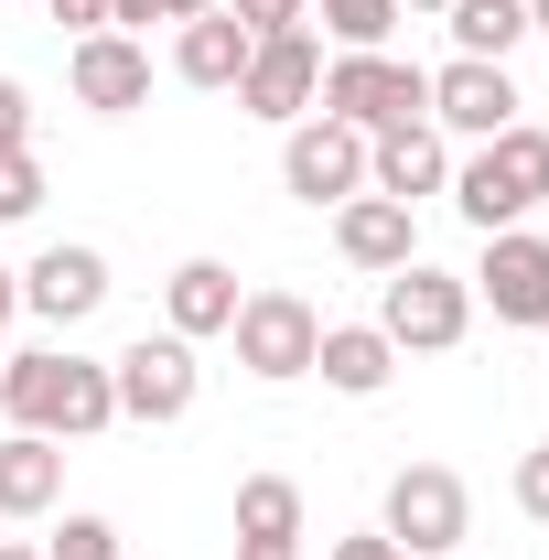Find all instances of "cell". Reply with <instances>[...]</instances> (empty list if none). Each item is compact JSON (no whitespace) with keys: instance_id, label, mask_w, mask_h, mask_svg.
<instances>
[{"instance_id":"1","label":"cell","mask_w":549,"mask_h":560,"mask_svg":"<svg viewBox=\"0 0 549 560\" xmlns=\"http://www.w3.org/2000/svg\"><path fill=\"white\" fill-rule=\"evenodd\" d=\"M0 410L11 431H44V442H86L119 420V388L97 355H66V346H33V355H0Z\"/></svg>"},{"instance_id":"2","label":"cell","mask_w":549,"mask_h":560,"mask_svg":"<svg viewBox=\"0 0 549 560\" xmlns=\"http://www.w3.org/2000/svg\"><path fill=\"white\" fill-rule=\"evenodd\" d=\"M453 206H464V226L475 237H495V226H517L528 206H549V130H495L475 140V162L453 173Z\"/></svg>"},{"instance_id":"3","label":"cell","mask_w":549,"mask_h":560,"mask_svg":"<svg viewBox=\"0 0 549 560\" xmlns=\"http://www.w3.org/2000/svg\"><path fill=\"white\" fill-rule=\"evenodd\" d=\"M464 324H475V280L431 270V259L388 270V291H377V335H388L399 355H442V346H464Z\"/></svg>"},{"instance_id":"4","label":"cell","mask_w":549,"mask_h":560,"mask_svg":"<svg viewBox=\"0 0 549 560\" xmlns=\"http://www.w3.org/2000/svg\"><path fill=\"white\" fill-rule=\"evenodd\" d=\"M313 108L377 140V130H399V119H431V75H420V66H399V55H335Z\"/></svg>"},{"instance_id":"5","label":"cell","mask_w":549,"mask_h":560,"mask_svg":"<svg viewBox=\"0 0 549 560\" xmlns=\"http://www.w3.org/2000/svg\"><path fill=\"white\" fill-rule=\"evenodd\" d=\"M464 528H475V495H464L453 464H399V475H388V539L410 560L464 550Z\"/></svg>"},{"instance_id":"6","label":"cell","mask_w":549,"mask_h":560,"mask_svg":"<svg viewBox=\"0 0 549 560\" xmlns=\"http://www.w3.org/2000/svg\"><path fill=\"white\" fill-rule=\"evenodd\" d=\"M226 335H237V366L280 388V377H313V346H324V313H313L302 291H248Z\"/></svg>"},{"instance_id":"7","label":"cell","mask_w":549,"mask_h":560,"mask_svg":"<svg viewBox=\"0 0 549 560\" xmlns=\"http://www.w3.org/2000/svg\"><path fill=\"white\" fill-rule=\"evenodd\" d=\"M108 388H119V420H184L195 410V388H206V366H195V346L184 335H140L130 355H108Z\"/></svg>"},{"instance_id":"8","label":"cell","mask_w":549,"mask_h":560,"mask_svg":"<svg viewBox=\"0 0 549 560\" xmlns=\"http://www.w3.org/2000/svg\"><path fill=\"white\" fill-rule=\"evenodd\" d=\"M313 97H324V44L313 33H270V44H248V75H237V108L248 119H313Z\"/></svg>"},{"instance_id":"9","label":"cell","mask_w":549,"mask_h":560,"mask_svg":"<svg viewBox=\"0 0 549 560\" xmlns=\"http://www.w3.org/2000/svg\"><path fill=\"white\" fill-rule=\"evenodd\" d=\"M280 184H291L302 206L366 195V130H344V119H291V140H280Z\"/></svg>"},{"instance_id":"10","label":"cell","mask_w":549,"mask_h":560,"mask_svg":"<svg viewBox=\"0 0 549 560\" xmlns=\"http://www.w3.org/2000/svg\"><path fill=\"white\" fill-rule=\"evenodd\" d=\"M475 302L495 313V324H549V237L495 226L484 259H475Z\"/></svg>"},{"instance_id":"11","label":"cell","mask_w":549,"mask_h":560,"mask_svg":"<svg viewBox=\"0 0 549 560\" xmlns=\"http://www.w3.org/2000/svg\"><path fill=\"white\" fill-rule=\"evenodd\" d=\"M431 130H464V140L517 130V75H506V66H475V55H453V66L431 75Z\"/></svg>"},{"instance_id":"12","label":"cell","mask_w":549,"mask_h":560,"mask_svg":"<svg viewBox=\"0 0 549 560\" xmlns=\"http://www.w3.org/2000/svg\"><path fill=\"white\" fill-rule=\"evenodd\" d=\"M66 75H75V108H97V119H130L140 97H151V55H140L130 33H75Z\"/></svg>"},{"instance_id":"13","label":"cell","mask_w":549,"mask_h":560,"mask_svg":"<svg viewBox=\"0 0 549 560\" xmlns=\"http://www.w3.org/2000/svg\"><path fill=\"white\" fill-rule=\"evenodd\" d=\"M335 248L344 259H355V270H410L420 259V226H410V206H399V195H344L335 206Z\"/></svg>"},{"instance_id":"14","label":"cell","mask_w":549,"mask_h":560,"mask_svg":"<svg viewBox=\"0 0 549 560\" xmlns=\"http://www.w3.org/2000/svg\"><path fill=\"white\" fill-rule=\"evenodd\" d=\"M442 130L431 119H399V130L366 140V195H399V206H420V195H442Z\"/></svg>"},{"instance_id":"15","label":"cell","mask_w":549,"mask_h":560,"mask_svg":"<svg viewBox=\"0 0 549 560\" xmlns=\"http://www.w3.org/2000/svg\"><path fill=\"white\" fill-rule=\"evenodd\" d=\"M22 302H33L44 324H86V313L108 302V259H97V248H44V259L22 270Z\"/></svg>"},{"instance_id":"16","label":"cell","mask_w":549,"mask_h":560,"mask_svg":"<svg viewBox=\"0 0 549 560\" xmlns=\"http://www.w3.org/2000/svg\"><path fill=\"white\" fill-rule=\"evenodd\" d=\"M237 302H248V291H237L226 259H184V270L162 280V313H173V335H184V346H195V335H226V324H237Z\"/></svg>"},{"instance_id":"17","label":"cell","mask_w":549,"mask_h":560,"mask_svg":"<svg viewBox=\"0 0 549 560\" xmlns=\"http://www.w3.org/2000/svg\"><path fill=\"white\" fill-rule=\"evenodd\" d=\"M313 377L344 388V399H377L388 377H399V346L377 335V324H324V346H313Z\"/></svg>"},{"instance_id":"18","label":"cell","mask_w":549,"mask_h":560,"mask_svg":"<svg viewBox=\"0 0 549 560\" xmlns=\"http://www.w3.org/2000/svg\"><path fill=\"white\" fill-rule=\"evenodd\" d=\"M55 495H66V442L11 431V442H0V517H44Z\"/></svg>"},{"instance_id":"19","label":"cell","mask_w":549,"mask_h":560,"mask_svg":"<svg viewBox=\"0 0 549 560\" xmlns=\"http://www.w3.org/2000/svg\"><path fill=\"white\" fill-rule=\"evenodd\" d=\"M173 75H184V86H237V75H248V33L226 22V0L173 33Z\"/></svg>"},{"instance_id":"20","label":"cell","mask_w":549,"mask_h":560,"mask_svg":"<svg viewBox=\"0 0 549 560\" xmlns=\"http://www.w3.org/2000/svg\"><path fill=\"white\" fill-rule=\"evenodd\" d=\"M442 22H453V55H475V66H506L528 44V0H453Z\"/></svg>"},{"instance_id":"21","label":"cell","mask_w":549,"mask_h":560,"mask_svg":"<svg viewBox=\"0 0 549 560\" xmlns=\"http://www.w3.org/2000/svg\"><path fill=\"white\" fill-rule=\"evenodd\" d=\"M237 539H302V486L291 475H248L237 486Z\"/></svg>"},{"instance_id":"22","label":"cell","mask_w":549,"mask_h":560,"mask_svg":"<svg viewBox=\"0 0 549 560\" xmlns=\"http://www.w3.org/2000/svg\"><path fill=\"white\" fill-rule=\"evenodd\" d=\"M313 22L335 33L344 55H388V33H399V0H313Z\"/></svg>"},{"instance_id":"23","label":"cell","mask_w":549,"mask_h":560,"mask_svg":"<svg viewBox=\"0 0 549 560\" xmlns=\"http://www.w3.org/2000/svg\"><path fill=\"white\" fill-rule=\"evenodd\" d=\"M33 206H44V162H33V140H22V151H0V226H22Z\"/></svg>"},{"instance_id":"24","label":"cell","mask_w":549,"mask_h":560,"mask_svg":"<svg viewBox=\"0 0 549 560\" xmlns=\"http://www.w3.org/2000/svg\"><path fill=\"white\" fill-rule=\"evenodd\" d=\"M226 22H237L248 44H270V33H302V22H313V0H226Z\"/></svg>"},{"instance_id":"25","label":"cell","mask_w":549,"mask_h":560,"mask_svg":"<svg viewBox=\"0 0 549 560\" xmlns=\"http://www.w3.org/2000/svg\"><path fill=\"white\" fill-rule=\"evenodd\" d=\"M55 560H119V528H108V517H66Z\"/></svg>"},{"instance_id":"26","label":"cell","mask_w":549,"mask_h":560,"mask_svg":"<svg viewBox=\"0 0 549 560\" xmlns=\"http://www.w3.org/2000/svg\"><path fill=\"white\" fill-rule=\"evenodd\" d=\"M195 11H215V0H108V33L119 22H195Z\"/></svg>"},{"instance_id":"27","label":"cell","mask_w":549,"mask_h":560,"mask_svg":"<svg viewBox=\"0 0 549 560\" xmlns=\"http://www.w3.org/2000/svg\"><path fill=\"white\" fill-rule=\"evenodd\" d=\"M517 506L549 528V442H539V453H517Z\"/></svg>"},{"instance_id":"28","label":"cell","mask_w":549,"mask_h":560,"mask_svg":"<svg viewBox=\"0 0 549 560\" xmlns=\"http://www.w3.org/2000/svg\"><path fill=\"white\" fill-rule=\"evenodd\" d=\"M22 130H33V97H22V86L0 75V151H22Z\"/></svg>"},{"instance_id":"29","label":"cell","mask_w":549,"mask_h":560,"mask_svg":"<svg viewBox=\"0 0 549 560\" xmlns=\"http://www.w3.org/2000/svg\"><path fill=\"white\" fill-rule=\"evenodd\" d=\"M55 22H75V33H108V0H44Z\"/></svg>"},{"instance_id":"30","label":"cell","mask_w":549,"mask_h":560,"mask_svg":"<svg viewBox=\"0 0 549 560\" xmlns=\"http://www.w3.org/2000/svg\"><path fill=\"white\" fill-rule=\"evenodd\" d=\"M335 560H410V550H399V539L377 528V539H335Z\"/></svg>"},{"instance_id":"31","label":"cell","mask_w":549,"mask_h":560,"mask_svg":"<svg viewBox=\"0 0 549 560\" xmlns=\"http://www.w3.org/2000/svg\"><path fill=\"white\" fill-rule=\"evenodd\" d=\"M237 560H302V539H237Z\"/></svg>"},{"instance_id":"32","label":"cell","mask_w":549,"mask_h":560,"mask_svg":"<svg viewBox=\"0 0 549 560\" xmlns=\"http://www.w3.org/2000/svg\"><path fill=\"white\" fill-rule=\"evenodd\" d=\"M11 313H22V270H0V324H11Z\"/></svg>"},{"instance_id":"33","label":"cell","mask_w":549,"mask_h":560,"mask_svg":"<svg viewBox=\"0 0 549 560\" xmlns=\"http://www.w3.org/2000/svg\"><path fill=\"white\" fill-rule=\"evenodd\" d=\"M0 560H44V550H33V539H0Z\"/></svg>"},{"instance_id":"34","label":"cell","mask_w":549,"mask_h":560,"mask_svg":"<svg viewBox=\"0 0 549 560\" xmlns=\"http://www.w3.org/2000/svg\"><path fill=\"white\" fill-rule=\"evenodd\" d=\"M528 33H549V0H528Z\"/></svg>"},{"instance_id":"35","label":"cell","mask_w":549,"mask_h":560,"mask_svg":"<svg viewBox=\"0 0 549 560\" xmlns=\"http://www.w3.org/2000/svg\"><path fill=\"white\" fill-rule=\"evenodd\" d=\"M399 11H453V0H399Z\"/></svg>"},{"instance_id":"36","label":"cell","mask_w":549,"mask_h":560,"mask_svg":"<svg viewBox=\"0 0 549 560\" xmlns=\"http://www.w3.org/2000/svg\"><path fill=\"white\" fill-rule=\"evenodd\" d=\"M0 355H11V346H0Z\"/></svg>"}]
</instances>
